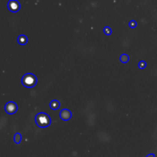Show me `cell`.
I'll list each match as a JSON object with an SVG mask.
<instances>
[{"mask_svg": "<svg viewBox=\"0 0 157 157\" xmlns=\"http://www.w3.org/2000/svg\"><path fill=\"white\" fill-rule=\"evenodd\" d=\"M7 6L10 12H14V13L18 12L20 8H21L20 3L18 1H16V0H10V1H9Z\"/></svg>", "mask_w": 157, "mask_h": 157, "instance_id": "cell-4", "label": "cell"}, {"mask_svg": "<svg viewBox=\"0 0 157 157\" xmlns=\"http://www.w3.org/2000/svg\"><path fill=\"white\" fill-rule=\"evenodd\" d=\"M35 124L40 128H45L52 124V120L51 117L46 113L40 112L35 116Z\"/></svg>", "mask_w": 157, "mask_h": 157, "instance_id": "cell-1", "label": "cell"}, {"mask_svg": "<svg viewBox=\"0 0 157 157\" xmlns=\"http://www.w3.org/2000/svg\"><path fill=\"white\" fill-rule=\"evenodd\" d=\"M17 41H18V43L19 44H21V45H25V44H27L28 38L26 35H21L18 37V38H17Z\"/></svg>", "mask_w": 157, "mask_h": 157, "instance_id": "cell-6", "label": "cell"}, {"mask_svg": "<svg viewBox=\"0 0 157 157\" xmlns=\"http://www.w3.org/2000/svg\"><path fill=\"white\" fill-rule=\"evenodd\" d=\"M21 84L24 87L32 88L37 84V78L32 73H27L21 78Z\"/></svg>", "mask_w": 157, "mask_h": 157, "instance_id": "cell-2", "label": "cell"}, {"mask_svg": "<svg viewBox=\"0 0 157 157\" xmlns=\"http://www.w3.org/2000/svg\"><path fill=\"white\" fill-rule=\"evenodd\" d=\"M14 141L16 144H19L21 141V133H16L14 136Z\"/></svg>", "mask_w": 157, "mask_h": 157, "instance_id": "cell-9", "label": "cell"}, {"mask_svg": "<svg viewBox=\"0 0 157 157\" xmlns=\"http://www.w3.org/2000/svg\"><path fill=\"white\" fill-rule=\"evenodd\" d=\"M49 106H50V108L52 110H56L60 107V102L58 101H57V100H53V101H51Z\"/></svg>", "mask_w": 157, "mask_h": 157, "instance_id": "cell-7", "label": "cell"}, {"mask_svg": "<svg viewBox=\"0 0 157 157\" xmlns=\"http://www.w3.org/2000/svg\"><path fill=\"white\" fill-rule=\"evenodd\" d=\"M136 25H137V23H136V21H134V20H131V21L129 22V26H130L131 29H134V28L136 27Z\"/></svg>", "mask_w": 157, "mask_h": 157, "instance_id": "cell-12", "label": "cell"}, {"mask_svg": "<svg viewBox=\"0 0 157 157\" xmlns=\"http://www.w3.org/2000/svg\"><path fill=\"white\" fill-rule=\"evenodd\" d=\"M104 33L106 35H110L112 33V29L110 27H108V26H106L104 29Z\"/></svg>", "mask_w": 157, "mask_h": 157, "instance_id": "cell-10", "label": "cell"}, {"mask_svg": "<svg viewBox=\"0 0 157 157\" xmlns=\"http://www.w3.org/2000/svg\"><path fill=\"white\" fill-rule=\"evenodd\" d=\"M129 60H130V57H129V55H127V54H122V55H121V57H120V61H121V62L123 63V64L127 63L129 61Z\"/></svg>", "mask_w": 157, "mask_h": 157, "instance_id": "cell-8", "label": "cell"}, {"mask_svg": "<svg viewBox=\"0 0 157 157\" xmlns=\"http://www.w3.org/2000/svg\"><path fill=\"white\" fill-rule=\"evenodd\" d=\"M5 111L8 113V114H14L16 113L17 110H18V106L13 101H9L7 104L5 105Z\"/></svg>", "mask_w": 157, "mask_h": 157, "instance_id": "cell-3", "label": "cell"}, {"mask_svg": "<svg viewBox=\"0 0 157 157\" xmlns=\"http://www.w3.org/2000/svg\"><path fill=\"white\" fill-rule=\"evenodd\" d=\"M59 117L62 121H67L71 118L72 113L71 112V110H69L68 109H63V110H61V111L60 112Z\"/></svg>", "mask_w": 157, "mask_h": 157, "instance_id": "cell-5", "label": "cell"}, {"mask_svg": "<svg viewBox=\"0 0 157 157\" xmlns=\"http://www.w3.org/2000/svg\"><path fill=\"white\" fill-rule=\"evenodd\" d=\"M146 157H155V154H153V153H151V154L147 155V156Z\"/></svg>", "mask_w": 157, "mask_h": 157, "instance_id": "cell-13", "label": "cell"}, {"mask_svg": "<svg viewBox=\"0 0 157 157\" xmlns=\"http://www.w3.org/2000/svg\"><path fill=\"white\" fill-rule=\"evenodd\" d=\"M138 67H139L140 69H144L146 67H147V63L144 61H140L138 64Z\"/></svg>", "mask_w": 157, "mask_h": 157, "instance_id": "cell-11", "label": "cell"}]
</instances>
